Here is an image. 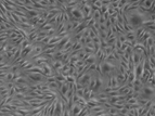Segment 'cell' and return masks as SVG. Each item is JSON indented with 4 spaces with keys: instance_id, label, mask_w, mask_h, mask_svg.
<instances>
[{
    "instance_id": "52a82bcc",
    "label": "cell",
    "mask_w": 155,
    "mask_h": 116,
    "mask_svg": "<svg viewBox=\"0 0 155 116\" xmlns=\"http://www.w3.org/2000/svg\"><path fill=\"white\" fill-rule=\"evenodd\" d=\"M151 5H152V2H151V1H150V2H147V3H145V5H147V7H150Z\"/></svg>"
},
{
    "instance_id": "5b68a950",
    "label": "cell",
    "mask_w": 155,
    "mask_h": 116,
    "mask_svg": "<svg viewBox=\"0 0 155 116\" xmlns=\"http://www.w3.org/2000/svg\"><path fill=\"white\" fill-rule=\"evenodd\" d=\"M101 67H102V71L103 72H109V71H111V65L109 64V63H102V65H101Z\"/></svg>"
},
{
    "instance_id": "3957f363",
    "label": "cell",
    "mask_w": 155,
    "mask_h": 116,
    "mask_svg": "<svg viewBox=\"0 0 155 116\" xmlns=\"http://www.w3.org/2000/svg\"><path fill=\"white\" fill-rule=\"evenodd\" d=\"M81 112V108L79 104H74V106L72 108V114L74 116H78Z\"/></svg>"
},
{
    "instance_id": "277c9868",
    "label": "cell",
    "mask_w": 155,
    "mask_h": 116,
    "mask_svg": "<svg viewBox=\"0 0 155 116\" xmlns=\"http://www.w3.org/2000/svg\"><path fill=\"white\" fill-rule=\"evenodd\" d=\"M81 49H83V44H81V42H76V44H74V46H73L74 52H77Z\"/></svg>"
},
{
    "instance_id": "6da1fadb",
    "label": "cell",
    "mask_w": 155,
    "mask_h": 116,
    "mask_svg": "<svg viewBox=\"0 0 155 116\" xmlns=\"http://www.w3.org/2000/svg\"><path fill=\"white\" fill-rule=\"evenodd\" d=\"M91 79H92V78H91V75L88 74V73H86V74H84L83 76L79 78V85H81L83 87H85V86H89Z\"/></svg>"
},
{
    "instance_id": "8992f818",
    "label": "cell",
    "mask_w": 155,
    "mask_h": 116,
    "mask_svg": "<svg viewBox=\"0 0 155 116\" xmlns=\"http://www.w3.org/2000/svg\"><path fill=\"white\" fill-rule=\"evenodd\" d=\"M5 61H7V60H5V54H3V53H0V64H1V63H3Z\"/></svg>"
},
{
    "instance_id": "7a4b0ae2",
    "label": "cell",
    "mask_w": 155,
    "mask_h": 116,
    "mask_svg": "<svg viewBox=\"0 0 155 116\" xmlns=\"http://www.w3.org/2000/svg\"><path fill=\"white\" fill-rule=\"evenodd\" d=\"M130 22H131L132 25L137 26V25H139L141 22H142V20H141V16H140V15L134 14V15H132L131 18H130Z\"/></svg>"
}]
</instances>
